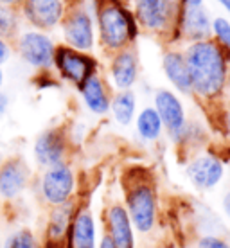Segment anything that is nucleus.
<instances>
[{
	"label": "nucleus",
	"instance_id": "1",
	"mask_svg": "<svg viewBox=\"0 0 230 248\" xmlns=\"http://www.w3.org/2000/svg\"><path fill=\"white\" fill-rule=\"evenodd\" d=\"M184 58L193 93L205 101L221 97L230 76V50L223 49L214 40H203L189 45L184 50Z\"/></svg>",
	"mask_w": 230,
	"mask_h": 248
},
{
	"label": "nucleus",
	"instance_id": "2",
	"mask_svg": "<svg viewBox=\"0 0 230 248\" xmlns=\"http://www.w3.org/2000/svg\"><path fill=\"white\" fill-rule=\"evenodd\" d=\"M124 209L130 216L135 232L148 236L158 221V192L155 182L146 174L131 176L130 184L124 187Z\"/></svg>",
	"mask_w": 230,
	"mask_h": 248
},
{
	"label": "nucleus",
	"instance_id": "3",
	"mask_svg": "<svg viewBox=\"0 0 230 248\" xmlns=\"http://www.w3.org/2000/svg\"><path fill=\"white\" fill-rule=\"evenodd\" d=\"M97 31L99 42L106 50L119 52L128 49V45L137 38L138 24L135 15L117 4V2H105L97 9Z\"/></svg>",
	"mask_w": 230,
	"mask_h": 248
},
{
	"label": "nucleus",
	"instance_id": "4",
	"mask_svg": "<svg viewBox=\"0 0 230 248\" xmlns=\"http://www.w3.org/2000/svg\"><path fill=\"white\" fill-rule=\"evenodd\" d=\"M34 184L40 200L49 209L69 203L76 200L77 194V174L70 162H61L52 168H45Z\"/></svg>",
	"mask_w": 230,
	"mask_h": 248
},
{
	"label": "nucleus",
	"instance_id": "5",
	"mask_svg": "<svg viewBox=\"0 0 230 248\" xmlns=\"http://www.w3.org/2000/svg\"><path fill=\"white\" fill-rule=\"evenodd\" d=\"M15 45L22 62L27 63L29 67L36 68L40 72H47L52 68L56 44L47 32L36 31V29L20 32L15 38Z\"/></svg>",
	"mask_w": 230,
	"mask_h": 248
},
{
	"label": "nucleus",
	"instance_id": "6",
	"mask_svg": "<svg viewBox=\"0 0 230 248\" xmlns=\"http://www.w3.org/2000/svg\"><path fill=\"white\" fill-rule=\"evenodd\" d=\"M52 67L56 68L63 81L72 83L74 87L79 88L90 76L97 74L99 63L88 52H79L67 45H56Z\"/></svg>",
	"mask_w": 230,
	"mask_h": 248
},
{
	"label": "nucleus",
	"instance_id": "7",
	"mask_svg": "<svg viewBox=\"0 0 230 248\" xmlns=\"http://www.w3.org/2000/svg\"><path fill=\"white\" fill-rule=\"evenodd\" d=\"M178 15V0H135V20L151 32L176 31Z\"/></svg>",
	"mask_w": 230,
	"mask_h": 248
},
{
	"label": "nucleus",
	"instance_id": "8",
	"mask_svg": "<svg viewBox=\"0 0 230 248\" xmlns=\"http://www.w3.org/2000/svg\"><path fill=\"white\" fill-rule=\"evenodd\" d=\"M32 184V171L22 156H9L0 162V203L18 202Z\"/></svg>",
	"mask_w": 230,
	"mask_h": 248
},
{
	"label": "nucleus",
	"instance_id": "9",
	"mask_svg": "<svg viewBox=\"0 0 230 248\" xmlns=\"http://www.w3.org/2000/svg\"><path fill=\"white\" fill-rule=\"evenodd\" d=\"M185 176L196 191H214L225 178V162L214 153H199L187 162Z\"/></svg>",
	"mask_w": 230,
	"mask_h": 248
},
{
	"label": "nucleus",
	"instance_id": "10",
	"mask_svg": "<svg viewBox=\"0 0 230 248\" xmlns=\"http://www.w3.org/2000/svg\"><path fill=\"white\" fill-rule=\"evenodd\" d=\"M65 45L79 52H90L95 45L93 20L85 9H74L67 13L61 20Z\"/></svg>",
	"mask_w": 230,
	"mask_h": 248
},
{
	"label": "nucleus",
	"instance_id": "11",
	"mask_svg": "<svg viewBox=\"0 0 230 248\" xmlns=\"http://www.w3.org/2000/svg\"><path fill=\"white\" fill-rule=\"evenodd\" d=\"M32 155L40 168H52L61 162H69V139L61 128H49L42 131L34 140Z\"/></svg>",
	"mask_w": 230,
	"mask_h": 248
},
{
	"label": "nucleus",
	"instance_id": "12",
	"mask_svg": "<svg viewBox=\"0 0 230 248\" xmlns=\"http://www.w3.org/2000/svg\"><path fill=\"white\" fill-rule=\"evenodd\" d=\"M76 207H77L76 200L58 207H50L44 229V241H42L44 248H67L70 221Z\"/></svg>",
	"mask_w": 230,
	"mask_h": 248
},
{
	"label": "nucleus",
	"instance_id": "13",
	"mask_svg": "<svg viewBox=\"0 0 230 248\" xmlns=\"http://www.w3.org/2000/svg\"><path fill=\"white\" fill-rule=\"evenodd\" d=\"M22 16L36 31H50L61 24L65 16V4L63 0H24Z\"/></svg>",
	"mask_w": 230,
	"mask_h": 248
},
{
	"label": "nucleus",
	"instance_id": "14",
	"mask_svg": "<svg viewBox=\"0 0 230 248\" xmlns=\"http://www.w3.org/2000/svg\"><path fill=\"white\" fill-rule=\"evenodd\" d=\"M162 121L164 130L168 131L171 139H176L180 131L185 128L187 117L185 108L182 105L180 97L168 88H160L155 92V106H153Z\"/></svg>",
	"mask_w": 230,
	"mask_h": 248
},
{
	"label": "nucleus",
	"instance_id": "15",
	"mask_svg": "<svg viewBox=\"0 0 230 248\" xmlns=\"http://www.w3.org/2000/svg\"><path fill=\"white\" fill-rule=\"evenodd\" d=\"M105 234L115 248H135V229L123 203H110L103 214Z\"/></svg>",
	"mask_w": 230,
	"mask_h": 248
},
{
	"label": "nucleus",
	"instance_id": "16",
	"mask_svg": "<svg viewBox=\"0 0 230 248\" xmlns=\"http://www.w3.org/2000/svg\"><path fill=\"white\" fill-rule=\"evenodd\" d=\"M211 22L212 20L203 6H182L176 32L187 38L191 44L211 40Z\"/></svg>",
	"mask_w": 230,
	"mask_h": 248
},
{
	"label": "nucleus",
	"instance_id": "17",
	"mask_svg": "<svg viewBox=\"0 0 230 248\" xmlns=\"http://www.w3.org/2000/svg\"><path fill=\"white\" fill-rule=\"evenodd\" d=\"M97 223L93 212L87 205L77 203L70 221L69 243L70 248H97Z\"/></svg>",
	"mask_w": 230,
	"mask_h": 248
},
{
	"label": "nucleus",
	"instance_id": "18",
	"mask_svg": "<svg viewBox=\"0 0 230 248\" xmlns=\"http://www.w3.org/2000/svg\"><path fill=\"white\" fill-rule=\"evenodd\" d=\"M110 78L112 85L121 90H131L138 78V58L131 49L115 52L110 63Z\"/></svg>",
	"mask_w": 230,
	"mask_h": 248
},
{
	"label": "nucleus",
	"instance_id": "19",
	"mask_svg": "<svg viewBox=\"0 0 230 248\" xmlns=\"http://www.w3.org/2000/svg\"><path fill=\"white\" fill-rule=\"evenodd\" d=\"M77 90H79L81 99H83L85 106H87L93 115H106V113L110 112L112 95H110L106 81L101 78L99 72L90 76Z\"/></svg>",
	"mask_w": 230,
	"mask_h": 248
},
{
	"label": "nucleus",
	"instance_id": "20",
	"mask_svg": "<svg viewBox=\"0 0 230 248\" xmlns=\"http://www.w3.org/2000/svg\"><path fill=\"white\" fill-rule=\"evenodd\" d=\"M162 68H164V74L169 79V83L178 92L193 93L191 78H189V72H187L184 52H180V50H168L162 58Z\"/></svg>",
	"mask_w": 230,
	"mask_h": 248
},
{
	"label": "nucleus",
	"instance_id": "21",
	"mask_svg": "<svg viewBox=\"0 0 230 248\" xmlns=\"http://www.w3.org/2000/svg\"><path fill=\"white\" fill-rule=\"evenodd\" d=\"M110 112L115 123L121 126H130L137 115V95L133 90H121L110 101Z\"/></svg>",
	"mask_w": 230,
	"mask_h": 248
},
{
	"label": "nucleus",
	"instance_id": "22",
	"mask_svg": "<svg viewBox=\"0 0 230 248\" xmlns=\"http://www.w3.org/2000/svg\"><path fill=\"white\" fill-rule=\"evenodd\" d=\"M135 128H137L138 137L146 142L158 140L162 137V131H164L162 121L153 106H146L135 115Z\"/></svg>",
	"mask_w": 230,
	"mask_h": 248
},
{
	"label": "nucleus",
	"instance_id": "23",
	"mask_svg": "<svg viewBox=\"0 0 230 248\" xmlns=\"http://www.w3.org/2000/svg\"><path fill=\"white\" fill-rule=\"evenodd\" d=\"M20 34V15L16 9L0 4V38L11 42Z\"/></svg>",
	"mask_w": 230,
	"mask_h": 248
},
{
	"label": "nucleus",
	"instance_id": "24",
	"mask_svg": "<svg viewBox=\"0 0 230 248\" xmlns=\"http://www.w3.org/2000/svg\"><path fill=\"white\" fill-rule=\"evenodd\" d=\"M2 248H44V245L34 230L22 227L7 236L6 241L2 243Z\"/></svg>",
	"mask_w": 230,
	"mask_h": 248
},
{
	"label": "nucleus",
	"instance_id": "25",
	"mask_svg": "<svg viewBox=\"0 0 230 248\" xmlns=\"http://www.w3.org/2000/svg\"><path fill=\"white\" fill-rule=\"evenodd\" d=\"M211 34H214V42L223 49L230 50V22L223 16H216L211 22Z\"/></svg>",
	"mask_w": 230,
	"mask_h": 248
},
{
	"label": "nucleus",
	"instance_id": "26",
	"mask_svg": "<svg viewBox=\"0 0 230 248\" xmlns=\"http://www.w3.org/2000/svg\"><path fill=\"white\" fill-rule=\"evenodd\" d=\"M194 248H230V243L221 236L205 234V236H199L196 239Z\"/></svg>",
	"mask_w": 230,
	"mask_h": 248
},
{
	"label": "nucleus",
	"instance_id": "27",
	"mask_svg": "<svg viewBox=\"0 0 230 248\" xmlns=\"http://www.w3.org/2000/svg\"><path fill=\"white\" fill-rule=\"evenodd\" d=\"M11 44L7 42V40H4V38H0V67L4 65V63L9 62V58H11Z\"/></svg>",
	"mask_w": 230,
	"mask_h": 248
},
{
	"label": "nucleus",
	"instance_id": "28",
	"mask_svg": "<svg viewBox=\"0 0 230 248\" xmlns=\"http://www.w3.org/2000/svg\"><path fill=\"white\" fill-rule=\"evenodd\" d=\"M221 209H223L225 216L230 219V189L223 194V200H221Z\"/></svg>",
	"mask_w": 230,
	"mask_h": 248
},
{
	"label": "nucleus",
	"instance_id": "29",
	"mask_svg": "<svg viewBox=\"0 0 230 248\" xmlns=\"http://www.w3.org/2000/svg\"><path fill=\"white\" fill-rule=\"evenodd\" d=\"M7 108H9V97H7L6 93L0 92V119L6 115Z\"/></svg>",
	"mask_w": 230,
	"mask_h": 248
},
{
	"label": "nucleus",
	"instance_id": "30",
	"mask_svg": "<svg viewBox=\"0 0 230 248\" xmlns=\"http://www.w3.org/2000/svg\"><path fill=\"white\" fill-rule=\"evenodd\" d=\"M97 248H115V245H113L112 239L106 236V234H103L101 239L97 241Z\"/></svg>",
	"mask_w": 230,
	"mask_h": 248
},
{
	"label": "nucleus",
	"instance_id": "31",
	"mask_svg": "<svg viewBox=\"0 0 230 248\" xmlns=\"http://www.w3.org/2000/svg\"><path fill=\"white\" fill-rule=\"evenodd\" d=\"M182 6H203V0H182Z\"/></svg>",
	"mask_w": 230,
	"mask_h": 248
},
{
	"label": "nucleus",
	"instance_id": "32",
	"mask_svg": "<svg viewBox=\"0 0 230 248\" xmlns=\"http://www.w3.org/2000/svg\"><path fill=\"white\" fill-rule=\"evenodd\" d=\"M24 0H0V4H6V6H11L15 7L16 4H22Z\"/></svg>",
	"mask_w": 230,
	"mask_h": 248
},
{
	"label": "nucleus",
	"instance_id": "33",
	"mask_svg": "<svg viewBox=\"0 0 230 248\" xmlns=\"http://www.w3.org/2000/svg\"><path fill=\"white\" fill-rule=\"evenodd\" d=\"M225 126H227V131H229V135H230V110L227 112V115H225Z\"/></svg>",
	"mask_w": 230,
	"mask_h": 248
},
{
	"label": "nucleus",
	"instance_id": "34",
	"mask_svg": "<svg viewBox=\"0 0 230 248\" xmlns=\"http://www.w3.org/2000/svg\"><path fill=\"white\" fill-rule=\"evenodd\" d=\"M216 2H219V4H221V6L230 13V0H216Z\"/></svg>",
	"mask_w": 230,
	"mask_h": 248
},
{
	"label": "nucleus",
	"instance_id": "35",
	"mask_svg": "<svg viewBox=\"0 0 230 248\" xmlns=\"http://www.w3.org/2000/svg\"><path fill=\"white\" fill-rule=\"evenodd\" d=\"M4 85V72H2V67H0V88Z\"/></svg>",
	"mask_w": 230,
	"mask_h": 248
},
{
	"label": "nucleus",
	"instance_id": "36",
	"mask_svg": "<svg viewBox=\"0 0 230 248\" xmlns=\"http://www.w3.org/2000/svg\"><path fill=\"white\" fill-rule=\"evenodd\" d=\"M0 248H2V237H0Z\"/></svg>",
	"mask_w": 230,
	"mask_h": 248
},
{
	"label": "nucleus",
	"instance_id": "37",
	"mask_svg": "<svg viewBox=\"0 0 230 248\" xmlns=\"http://www.w3.org/2000/svg\"><path fill=\"white\" fill-rule=\"evenodd\" d=\"M67 248H70V247H69V243H67Z\"/></svg>",
	"mask_w": 230,
	"mask_h": 248
}]
</instances>
